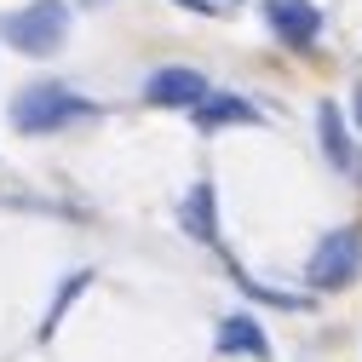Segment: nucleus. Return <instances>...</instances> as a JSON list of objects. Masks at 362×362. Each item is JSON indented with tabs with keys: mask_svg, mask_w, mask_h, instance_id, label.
I'll return each mask as SVG.
<instances>
[{
	"mask_svg": "<svg viewBox=\"0 0 362 362\" xmlns=\"http://www.w3.org/2000/svg\"><path fill=\"white\" fill-rule=\"evenodd\" d=\"M93 121H104V110L86 93L64 86V81H29L23 93L12 98V127L23 132V139H58V132L93 127Z\"/></svg>",
	"mask_w": 362,
	"mask_h": 362,
	"instance_id": "nucleus-1",
	"label": "nucleus"
},
{
	"mask_svg": "<svg viewBox=\"0 0 362 362\" xmlns=\"http://www.w3.org/2000/svg\"><path fill=\"white\" fill-rule=\"evenodd\" d=\"M0 40L23 58H52L69 40V0H29L0 18Z\"/></svg>",
	"mask_w": 362,
	"mask_h": 362,
	"instance_id": "nucleus-2",
	"label": "nucleus"
},
{
	"mask_svg": "<svg viewBox=\"0 0 362 362\" xmlns=\"http://www.w3.org/2000/svg\"><path fill=\"white\" fill-rule=\"evenodd\" d=\"M362 276V224H339V230H328L322 242L310 247L305 259V282L316 293H339Z\"/></svg>",
	"mask_w": 362,
	"mask_h": 362,
	"instance_id": "nucleus-3",
	"label": "nucleus"
},
{
	"mask_svg": "<svg viewBox=\"0 0 362 362\" xmlns=\"http://www.w3.org/2000/svg\"><path fill=\"white\" fill-rule=\"evenodd\" d=\"M207 93H213L207 75L190 69V64H167V69H156V75L144 81V98H150L156 110H196Z\"/></svg>",
	"mask_w": 362,
	"mask_h": 362,
	"instance_id": "nucleus-4",
	"label": "nucleus"
},
{
	"mask_svg": "<svg viewBox=\"0 0 362 362\" xmlns=\"http://www.w3.org/2000/svg\"><path fill=\"white\" fill-rule=\"evenodd\" d=\"M264 23L276 29V40L293 47V52H310L316 35H322V12H316V0H264Z\"/></svg>",
	"mask_w": 362,
	"mask_h": 362,
	"instance_id": "nucleus-5",
	"label": "nucleus"
},
{
	"mask_svg": "<svg viewBox=\"0 0 362 362\" xmlns=\"http://www.w3.org/2000/svg\"><path fill=\"white\" fill-rule=\"evenodd\" d=\"M316 139H322V156L334 173L345 178H362V150L351 139V127H345V110L339 104H316Z\"/></svg>",
	"mask_w": 362,
	"mask_h": 362,
	"instance_id": "nucleus-6",
	"label": "nucleus"
},
{
	"mask_svg": "<svg viewBox=\"0 0 362 362\" xmlns=\"http://www.w3.org/2000/svg\"><path fill=\"white\" fill-rule=\"evenodd\" d=\"M178 224H185V236L202 242V247L218 242V196H213L207 178H196V185L185 190V202H178Z\"/></svg>",
	"mask_w": 362,
	"mask_h": 362,
	"instance_id": "nucleus-7",
	"label": "nucleus"
},
{
	"mask_svg": "<svg viewBox=\"0 0 362 362\" xmlns=\"http://www.w3.org/2000/svg\"><path fill=\"white\" fill-rule=\"evenodd\" d=\"M196 127L202 132H218V127H259L264 115H259V104L253 98H242V93H207L196 110Z\"/></svg>",
	"mask_w": 362,
	"mask_h": 362,
	"instance_id": "nucleus-8",
	"label": "nucleus"
},
{
	"mask_svg": "<svg viewBox=\"0 0 362 362\" xmlns=\"http://www.w3.org/2000/svg\"><path fill=\"white\" fill-rule=\"evenodd\" d=\"M213 345H218L224 356H253V362H264V356H270V339H264V328L253 322L247 310L224 316V322H218V334H213Z\"/></svg>",
	"mask_w": 362,
	"mask_h": 362,
	"instance_id": "nucleus-9",
	"label": "nucleus"
},
{
	"mask_svg": "<svg viewBox=\"0 0 362 362\" xmlns=\"http://www.w3.org/2000/svg\"><path fill=\"white\" fill-rule=\"evenodd\" d=\"M86 288H93V270H69V276H64V288H58V299H52V310H47V322H40V339H52V334H58L64 310H69Z\"/></svg>",
	"mask_w": 362,
	"mask_h": 362,
	"instance_id": "nucleus-10",
	"label": "nucleus"
},
{
	"mask_svg": "<svg viewBox=\"0 0 362 362\" xmlns=\"http://www.w3.org/2000/svg\"><path fill=\"white\" fill-rule=\"evenodd\" d=\"M230 282H236L247 299H259V305H276V310H305V299H299V293H282V288H264V282H253L242 264H230Z\"/></svg>",
	"mask_w": 362,
	"mask_h": 362,
	"instance_id": "nucleus-11",
	"label": "nucleus"
},
{
	"mask_svg": "<svg viewBox=\"0 0 362 362\" xmlns=\"http://www.w3.org/2000/svg\"><path fill=\"white\" fill-rule=\"evenodd\" d=\"M173 6H185V12H202V18H218V12H224V0H173Z\"/></svg>",
	"mask_w": 362,
	"mask_h": 362,
	"instance_id": "nucleus-12",
	"label": "nucleus"
},
{
	"mask_svg": "<svg viewBox=\"0 0 362 362\" xmlns=\"http://www.w3.org/2000/svg\"><path fill=\"white\" fill-rule=\"evenodd\" d=\"M351 115H356V127H362V86H356V98H351Z\"/></svg>",
	"mask_w": 362,
	"mask_h": 362,
	"instance_id": "nucleus-13",
	"label": "nucleus"
},
{
	"mask_svg": "<svg viewBox=\"0 0 362 362\" xmlns=\"http://www.w3.org/2000/svg\"><path fill=\"white\" fill-rule=\"evenodd\" d=\"M81 6H110V0H81Z\"/></svg>",
	"mask_w": 362,
	"mask_h": 362,
	"instance_id": "nucleus-14",
	"label": "nucleus"
}]
</instances>
